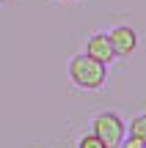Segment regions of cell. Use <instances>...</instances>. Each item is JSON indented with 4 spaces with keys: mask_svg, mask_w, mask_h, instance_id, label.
I'll return each instance as SVG.
<instances>
[{
    "mask_svg": "<svg viewBox=\"0 0 146 148\" xmlns=\"http://www.w3.org/2000/svg\"><path fill=\"white\" fill-rule=\"evenodd\" d=\"M69 79L80 90H99L108 82V66L94 60L91 55L80 52L69 60Z\"/></svg>",
    "mask_w": 146,
    "mask_h": 148,
    "instance_id": "6da1fadb",
    "label": "cell"
},
{
    "mask_svg": "<svg viewBox=\"0 0 146 148\" xmlns=\"http://www.w3.org/2000/svg\"><path fill=\"white\" fill-rule=\"evenodd\" d=\"M91 132L97 134V137L102 140L108 148H119V145H121V140L127 137V123L121 121V115H119V112L105 110V112H99V115L94 118Z\"/></svg>",
    "mask_w": 146,
    "mask_h": 148,
    "instance_id": "7a4b0ae2",
    "label": "cell"
},
{
    "mask_svg": "<svg viewBox=\"0 0 146 148\" xmlns=\"http://www.w3.org/2000/svg\"><path fill=\"white\" fill-rule=\"evenodd\" d=\"M108 38H110V47H113L116 58H127L138 49V33L132 30L130 25H116L108 30Z\"/></svg>",
    "mask_w": 146,
    "mask_h": 148,
    "instance_id": "3957f363",
    "label": "cell"
},
{
    "mask_svg": "<svg viewBox=\"0 0 146 148\" xmlns=\"http://www.w3.org/2000/svg\"><path fill=\"white\" fill-rule=\"evenodd\" d=\"M83 52L91 55V58L99 60V63H105V66H110V63L116 60V52H113V47H110L108 33H94V36H88L86 49H83Z\"/></svg>",
    "mask_w": 146,
    "mask_h": 148,
    "instance_id": "277c9868",
    "label": "cell"
},
{
    "mask_svg": "<svg viewBox=\"0 0 146 148\" xmlns=\"http://www.w3.org/2000/svg\"><path fill=\"white\" fill-rule=\"evenodd\" d=\"M127 132H130L132 137H141L143 143H146V112H141V115L132 118V123L127 126Z\"/></svg>",
    "mask_w": 146,
    "mask_h": 148,
    "instance_id": "5b68a950",
    "label": "cell"
},
{
    "mask_svg": "<svg viewBox=\"0 0 146 148\" xmlns=\"http://www.w3.org/2000/svg\"><path fill=\"white\" fill-rule=\"evenodd\" d=\"M77 148H108V145H105L94 132H86L80 140H77Z\"/></svg>",
    "mask_w": 146,
    "mask_h": 148,
    "instance_id": "8992f818",
    "label": "cell"
},
{
    "mask_svg": "<svg viewBox=\"0 0 146 148\" xmlns=\"http://www.w3.org/2000/svg\"><path fill=\"white\" fill-rule=\"evenodd\" d=\"M119 148H146V143H143L141 137H132V134H130V137L121 140V145H119Z\"/></svg>",
    "mask_w": 146,
    "mask_h": 148,
    "instance_id": "52a82bcc",
    "label": "cell"
},
{
    "mask_svg": "<svg viewBox=\"0 0 146 148\" xmlns=\"http://www.w3.org/2000/svg\"><path fill=\"white\" fill-rule=\"evenodd\" d=\"M64 3H75V0H64Z\"/></svg>",
    "mask_w": 146,
    "mask_h": 148,
    "instance_id": "ba28073f",
    "label": "cell"
}]
</instances>
